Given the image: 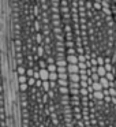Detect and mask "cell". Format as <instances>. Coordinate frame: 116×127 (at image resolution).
I'll list each match as a JSON object with an SVG mask.
<instances>
[{"mask_svg": "<svg viewBox=\"0 0 116 127\" xmlns=\"http://www.w3.org/2000/svg\"><path fill=\"white\" fill-rule=\"evenodd\" d=\"M112 1H115V3H116V0H112Z\"/></svg>", "mask_w": 116, "mask_h": 127, "instance_id": "6da1fadb", "label": "cell"}]
</instances>
